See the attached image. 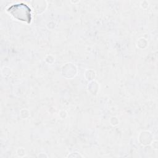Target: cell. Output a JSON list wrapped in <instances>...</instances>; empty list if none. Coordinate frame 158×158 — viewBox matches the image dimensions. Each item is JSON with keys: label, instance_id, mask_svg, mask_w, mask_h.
Returning a JSON list of instances; mask_svg holds the SVG:
<instances>
[{"label": "cell", "instance_id": "6da1fadb", "mask_svg": "<svg viewBox=\"0 0 158 158\" xmlns=\"http://www.w3.org/2000/svg\"><path fill=\"white\" fill-rule=\"evenodd\" d=\"M7 11L17 20L27 22L28 23L31 22V10L25 4L20 3L12 5L8 8Z\"/></svg>", "mask_w": 158, "mask_h": 158}]
</instances>
